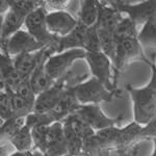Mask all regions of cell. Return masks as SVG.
Listing matches in <instances>:
<instances>
[{
	"label": "cell",
	"instance_id": "cell-1",
	"mask_svg": "<svg viewBox=\"0 0 156 156\" xmlns=\"http://www.w3.org/2000/svg\"><path fill=\"white\" fill-rule=\"evenodd\" d=\"M148 65L151 68V79L148 85L143 89L126 85L133 102L134 122L142 126H146L156 118V65L152 62Z\"/></svg>",
	"mask_w": 156,
	"mask_h": 156
},
{
	"label": "cell",
	"instance_id": "cell-2",
	"mask_svg": "<svg viewBox=\"0 0 156 156\" xmlns=\"http://www.w3.org/2000/svg\"><path fill=\"white\" fill-rule=\"evenodd\" d=\"M117 58L114 65V82L117 87L119 75L134 60H143L149 64L150 60L145 56L143 46L138 41V36H130L117 40Z\"/></svg>",
	"mask_w": 156,
	"mask_h": 156
},
{
	"label": "cell",
	"instance_id": "cell-3",
	"mask_svg": "<svg viewBox=\"0 0 156 156\" xmlns=\"http://www.w3.org/2000/svg\"><path fill=\"white\" fill-rule=\"evenodd\" d=\"M77 100L81 105L98 104L101 102H110L115 98H120V90H109L97 78L92 77L87 81L78 83L73 87Z\"/></svg>",
	"mask_w": 156,
	"mask_h": 156
},
{
	"label": "cell",
	"instance_id": "cell-4",
	"mask_svg": "<svg viewBox=\"0 0 156 156\" xmlns=\"http://www.w3.org/2000/svg\"><path fill=\"white\" fill-rule=\"evenodd\" d=\"M80 77L81 76L75 77L73 73L70 71L67 75L57 80L53 87L37 96L34 112H36V114H49V112H51L55 106L58 104L65 93L70 87L78 84L75 81H76V79H79Z\"/></svg>",
	"mask_w": 156,
	"mask_h": 156
},
{
	"label": "cell",
	"instance_id": "cell-5",
	"mask_svg": "<svg viewBox=\"0 0 156 156\" xmlns=\"http://www.w3.org/2000/svg\"><path fill=\"white\" fill-rule=\"evenodd\" d=\"M48 12L46 6H42L37 11L27 16L25 20V27L27 31L31 34L39 43L44 45L45 47H50L56 50L58 49L59 45V37L50 34L48 27H47L46 18Z\"/></svg>",
	"mask_w": 156,
	"mask_h": 156
},
{
	"label": "cell",
	"instance_id": "cell-6",
	"mask_svg": "<svg viewBox=\"0 0 156 156\" xmlns=\"http://www.w3.org/2000/svg\"><path fill=\"white\" fill-rule=\"evenodd\" d=\"M144 127L133 121L126 127L120 129L115 140V151L120 156H134L140 149L143 140H147L144 135Z\"/></svg>",
	"mask_w": 156,
	"mask_h": 156
},
{
	"label": "cell",
	"instance_id": "cell-7",
	"mask_svg": "<svg viewBox=\"0 0 156 156\" xmlns=\"http://www.w3.org/2000/svg\"><path fill=\"white\" fill-rule=\"evenodd\" d=\"M93 77L97 78L109 90H118L114 82V64L102 51L87 52L85 56Z\"/></svg>",
	"mask_w": 156,
	"mask_h": 156
},
{
	"label": "cell",
	"instance_id": "cell-8",
	"mask_svg": "<svg viewBox=\"0 0 156 156\" xmlns=\"http://www.w3.org/2000/svg\"><path fill=\"white\" fill-rule=\"evenodd\" d=\"M87 51L84 49H71L62 53L51 55L45 64L47 73L55 81L59 80L70 72L73 62L77 59H85Z\"/></svg>",
	"mask_w": 156,
	"mask_h": 156
},
{
	"label": "cell",
	"instance_id": "cell-9",
	"mask_svg": "<svg viewBox=\"0 0 156 156\" xmlns=\"http://www.w3.org/2000/svg\"><path fill=\"white\" fill-rule=\"evenodd\" d=\"M45 48L28 31L19 30L18 32L9 37L7 41L1 42V53L9 54L15 58L22 53H34Z\"/></svg>",
	"mask_w": 156,
	"mask_h": 156
},
{
	"label": "cell",
	"instance_id": "cell-10",
	"mask_svg": "<svg viewBox=\"0 0 156 156\" xmlns=\"http://www.w3.org/2000/svg\"><path fill=\"white\" fill-rule=\"evenodd\" d=\"M110 5L120 12H126L129 19L135 25L146 24L149 20L156 17V0L143 1L138 4H129L127 1H108Z\"/></svg>",
	"mask_w": 156,
	"mask_h": 156
},
{
	"label": "cell",
	"instance_id": "cell-11",
	"mask_svg": "<svg viewBox=\"0 0 156 156\" xmlns=\"http://www.w3.org/2000/svg\"><path fill=\"white\" fill-rule=\"evenodd\" d=\"M76 115L81 118L85 123H87L96 132L109 127H115V125L123 119V115L108 118L107 115L103 114L100 105L98 104L82 105L76 112Z\"/></svg>",
	"mask_w": 156,
	"mask_h": 156
},
{
	"label": "cell",
	"instance_id": "cell-12",
	"mask_svg": "<svg viewBox=\"0 0 156 156\" xmlns=\"http://www.w3.org/2000/svg\"><path fill=\"white\" fill-rule=\"evenodd\" d=\"M53 53H56V50L50 47H45L34 53H22L14 58L15 69L22 76L30 78L37 68L46 62Z\"/></svg>",
	"mask_w": 156,
	"mask_h": 156
},
{
	"label": "cell",
	"instance_id": "cell-13",
	"mask_svg": "<svg viewBox=\"0 0 156 156\" xmlns=\"http://www.w3.org/2000/svg\"><path fill=\"white\" fill-rule=\"evenodd\" d=\"M0 81H1V90H9L12 92H16L18 87L24 81L30 79L28 77L22 76L20 73L15 69L14 58L9 54L1 53L0 55Z\"/></svg>",
	"mask_w": 156,
	"mask_h": 156
},
{
	"label": "cell",
	"instance_id": "cell-14",
	"mask_svg": "<svg viewBox=\"0 0 156 156\" xmlns=\"http://www.w3.org/2000/svg\"><path fill=\"white\" fill-rule=\"evenodd\" d=\"M47 27L50 34L56 37H64L70 34L76 28L78 20L66 11L48 12L46 18Z\"/></svg>",
	"mask_w": 156,
	"mask_h": 156
},
{
	"label": "cell",
	"instance_id": "cell-15",
	"mask_svg": "<svg viewBox=\"0 0 156 156\" xmlns=\"http://www.w3.org/2000/svg\"><path fill=\"white\" fill-rule=\"evenodd\" d=\"M69 154L65 140L64 125L62 122H55L48 128L45 156H65Z\"/></svg>",
	"mask_w": 156,
	"mask_h": 156
},
{
	"label": "cell",
	"instance_id": "cell-16",
	"mask_svg": "<svg viewBox=\"0 0 156 156\" xmlns=\"http://www.w3.org/2000/svg\"><path fill=\"white\" fill-rule=\"evenodd\" d=\"M73 87H70L69 90L65 93V95L60 99L58 104L55 106V108L51 112V115L54 117L56 122H64L65 120L68 119L70 115L76 114L80 107L82 106L77 100L76 96Z\"/></svg>",
	"mask_w": 156,
	"mask_h": 156
},
{
	"label": "cell",
	"instance_id": "cell-17",
	"mask_svg": "<svg viewBox=\"0 0 156 156\" xmlns=\"http://www.w3.org/2000/svg\"><path fill=\"white\" fill-rule=\"evenodd\" d=\"M87 27H85L78 20V24L73 31L64 37H59V45L57 49V53H62L65 51L71 49H84L87 42Z\"/></svg>",
	"mask_w": 156,
	"mask_h": 156
},
{
	"label": "cell",
	"instance_id": "cell-18",
	"mask_svg": "<svg viewBox=\"0 0 156 156\" xmlns=\"http://www.w3.org/2000/svg\"><path fill=\"white\" fill-rule=\"evenodd\" d=\"M123 20L124 18L115 7L110 4H101L100 18L96 28L98 30H104L115 34Z\"/></svg>",
	"mask_w": 156,
	"mask_h": 156
},
{
	"label": "cell",
	"instance_id": "cell-19",
	"mask_svg": "<svg viewBox=\"0 0 156 156\" xmlns=\"http://www.w3.org/2000/svg\"><path fill=\"white\" fill-rule=\"evenodd\" d=\"M101 1L97 0H84L80 1L79 21L87 28L96 27L100 18Z\"/></svg>",
	"mask_w": 156,
	"mask_h": 156
},
{
	"label": "cell",
	"instance_id": "cell-20",
	"mask_svg": "<svg viewBox=\"0 0 156 156\" xmlns=\"http://www.w3.org/2000/svg\"><path fill=\"white\" fill-rule=\"evenodd\" d=\"M1 42H5L12 37L16 32H18L22 25H25L26 17L22 16L14 9H11L6 12L5 16H1Z\"/></svg>",
	"mask_w": 156,
	"mask_h": 156
},
{
	"label": "cell",
	"instance_id": "cell-21",
	"mask_svg": "<svg viewBox=\"0 0 156 156\" xmlns=\"http://www.w3.org/2000/svg\"><path fill=\"white\" fill-rule=\"evenodd\" d=\"M46 62L40 65L36 69V71L32 73V75L30 76V84H31L32 90L36 93L37 96H40L43 93L49 90L56 83V81L50 76L47 73L46 69H45Z\"/></svg>",
	"mask_w": 156,
	"mask_h": 156
},
{
	"label": "cell",
	"instance_id": "cell-22",
	"mask_svg": "<svg viewBox=\"0 0 156 156\" xmlns=\"http://www.w3.org/2000/svg\"><path fill=\"white\" fill-rule=\"evenodd\" d=\"M64 125V133L65 140L67 143L69 154L73 156H82V150H83V140L79 137V135L75 132L74 128L70 121L65 120L62 122Z\"/></svg>",
	"mask_w": 156,
	"mask_h": 156
},
{
	"label": "cell",
	"instance_id": "cell-23",
	"mask_svg": "<svg viewBox=\"0 0 156 156\" xmlns=\"http://www.w3.org/2000/svg\"><path fill=\"white\" fill-rule=\"evenodd\" d=\"M112 149L95 134L83 142L82 156H109Z\"/></svg>",
	"mask_w": 156,
	"mask_h": 156
},
{
	"label": "cell",
	"instance_id": "cell-24",
	"mask_svg": "<svg viewBox=\"0 0 156 156\" xmlns=\"http://www.w3.org/2000/svg\"><path fill=\"white\" fill-rule=\"evenodd\" d=\"M26 125V118H12L1 124L0 136H1V145L5 143H11L12 137L20 132V130Z\"/></svg>",
	"mask_w": 156,
	"mask_h": 156
},
{
	"label": "cell",
	"instance_id": "cell-25",
	"mask_svg": "<svg viewBox=\"0 0 156 156\" xmlns=\"http://www.w3.org/2000/svg\"><path fill=\"white\" fill-rule=\"evenodd\" d=\"M11 144L14 146L17 152L27 153L34 150V138L31 134V128L27 125L20 130V132L17 135H15L11 140Z\"/></svg>",
	"mask_w": 156,
	"mask_h": 156
},
{
	"label": "cell",
	"instance_id": "cell-26",
	"mask_svg": "<svg viewBox=\"0 0 156 156\" xmlns=\"http://www.w3.org/2000/svg\"><path fill=\"white\" fill-rule=\"evenodd\" d=\"M98 36H99L100 46L101 51L105 55H107L115 65V58H117V40H115V34L112 32L104 31V30H98Z\"/></svg>",
	"mask_w": 156,
	"mask_h": 156
},
{
	"label": "cell",
	"instance_id": "cell-27",
	"mask_svg": "<svg viewBox=\"0 0 156 156\" xmlns=\"http://www.w3.org/2000/svg\"><path fill=\"white\" fill-rule=\"evenodd\" d=\"M7 1L9 9H14L26 18L31 12L42 6H46L47 4L46 1H41V0H7Z\"/></svg>",
	"mask_w": 156,
	"mask_h": 156
},
{
	"label": "cell",
	"instance_id": "cell-28",
	"mask_svg": "<svg viewBox=\"0 0 156 156\" xmlns=\"http://www.w3.org/2000/svg\"><path fill=\"white\" fill-rule=\"evenodd\" d=\"M138 41L143 47L156 48V17L149 20L143 26L138 32Z\"/></svg>",
	"mask_w": 156,
	"mask_h": 156
},
{
	"label": "cell",
	"instance_id": "cell-29",
	"mask_svg": "<svg viewBox=\"0 0 156 156\" xmlns=\"http://www.w3.org/2000/svg\"><path fill=\"white\" fill-rule=\"evenodd\" d=\"M66 120L70 121V123H71L73 128H74L75 132L79 135V137L81 138L83 142L85 140L94 136V135L96 134V131H95L87 123H85L81 118L78 117L76 114L70 115V117Z\"/></svg>",
	"mask_w": 156,
	"mask_h": 156
},
{
	"label": "cell",
	"instance_id": "cell-30",
	"mask_svg": "<svg viewBox=\"0 0 156 156\" xmlns=\"http://www.w3.org/2000/svg\"><path fill=\"white\" fill-rule=\"evenodd\" d=\"M11 93L12 99V105H14V117L16 118H27L30 114L34 112V106H32L30 103H28L26 100L12 92L9 90H6Z\"/></svg>",
	"mask_w": 156,
	"mask_h": 156
},
{
	"label": "cell",
	"instance_id": "cell-31",
	"mask_svg": "<svg viewBox=\"0 0 156 156\" xmlns=\"http://www.w3.org/2000/svg\"><path fill=\"white\" fill-rule=\"evenodd\" d=\"M0 118L3 122L14 118V105L12 95L9 90L0 92Z\"/></svg>",
	"mask_w": 156,
	"mask_h": 156
},
{
	"label": "cell",
	"instance_id": "cell-32",
	"mask_svg": "<svg viewBox=\"0 0 156 156\" xmlns=\"http://www.w3.org/2000/svg\"><path fill=\"white\" fill-rule=\"evenodd\" d=\"M56 121H55L53 115H51V112H49V114H36V112H32L26 118V125L29 126L31 129L36 126H42V125L49 126V125L53 124Z\"/></svg>",
	"mask_w": 156,
	"mask_h": 156
},
{
	"label": "cell",
	"instance_id": "cell-33",
	"mask_svg": "<svg viewBox=\"0 0 156 156\" xmlns=\"http://www.w3.org/2000/svg\"><path fill=\"white\" fill-rule=\"evenodd\" d=\"M15 93H16L18 96L23 98L24 100H26L28 103H30L32 106H34V105H36L37 96L36 95V93L34 92V90H32L31 84H30V79L24 81L23 83H22L18 87V90H17Z\"/></svg>",
	"mask_w": 156,
	"mask_h": 156
},
{
	"label": "cell",
	"instance_id": "cell-34",
	"mask_svg": "<svg viewBox=\"0 0 156 156\" xmlns=\"http://www.w3.org/2000/svg\"><path fill=\"white\" fill-rule=\"evenodd\" d=\"M47 5L54 9V12H62L71 3L70 0H47Z\"/></svg>",
	"mask_w": 156,
	"mask_h": 156
},
{
	"label": "cell",
	"instance_id": "cell-35",
	"mask_svg": "<svg viewBox=\"0 0 156 156\" xmlns=\"http://www.w3.org/2000/svg\"><path fill=\"white\" fill-rule=\"evenodd\" d=\"M144 135L146 136V138L148 140H151L152 138L156 137V118L153 119L149 124H147L146 126H144Z\"/></svg>",
	"mask_w": 156,
	"mask_h": 156
},
{
	"label": "cell",
	"instance_id": "cell-36",
	"mask_svg": "<svg viewBox=\"0 0 156 156\" xmlns=\"http://www.w3.org/2000/svg\"><path fill=\"white\" fill-rule=\"evenodd\" d=\"M27 156H45V155L43 154L41 151L34 149V150L30 151V152H27Z\"/></svg>",
	"mask_w": 156,
	"mask_h": 156
},
{
	"label": "cell",
	"instance_id": "cell-37",
	"mask_svg": "<svg viewBox=\"0 0 156 156\" xmlns=\"http://www.w3.org/2000/svg\"><path fill=\"white\" fill-rule=\"evenodd\" d=\"M152 142H153V144H154V152H153V154L151 156H156V137L152 138Z\"/></svg>",
	"mask_w": 156,
	"mask_h": 156
},
{
	"label": "cell",
	"instance_id": "cell-38",
	"mask_svg": "<svg viewBox=\"0 0 156 156\" xmlns=\"http://www.w3.org/2000/svg\"><path fill=\"white\" fill-rule=\"evenodd\" d=\"M65 156H73V155H70V154H68V155H65Z\"/></svg>",
	"mask_w": 156,
	"mask_h": 156
}]
</instances>
